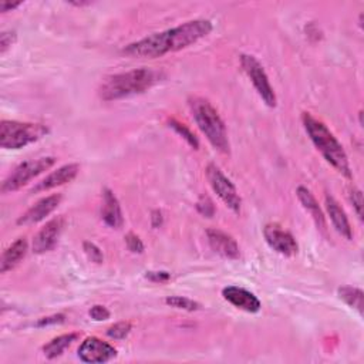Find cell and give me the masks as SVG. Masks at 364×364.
Listing matches in <instances>:
<instances>
[{
    "label": "cell",
    "instance_id": "cell-1",
    "mask_svg": "<svg viewBox=\"0 0 364 364\" xmlns=\"http://www.w3.org/2000/svg\"><path fill=\"white\" fill-rule=\"evenodd\" d=\"M209 20L195 19L164 31L153 33L139 41L125 46L122 53L132 59H158L195 44L212 31Z\"/></svg>",
    "mask_w": 364,
    "mask_h": 364
},
{
    "label": "cell",
    "instance_id": "cell-2",
    "mask_svg": "<svg viewBox=\"0 0 364 364\" xmlns=\"http://www.w3.org/2000/svg\"><path fill=\"white\" fill-rule=\"evenodd\" d=\"M164 77L165 76L162 71L148 67L113 74L102 81L99 87V96L104 102H114L143 94L158 84Z\"/></svg>",
    "mask_w": 364,
    "mask_h": 364
},
{
    "label": "cell",
    "instance_id": "cell-3",
    "mask_svg": "<svg viewBox=\"0 0 364 364\" xmlns=\"http://www.w3.org/2000/svg\"><path fill=\"white\" fill-rule=\"evenodd\" d=\"M303 127L309 135L310 141L317 148V151L323 155V158L342 175L351 178V168L349 157L335 136V134L328 128L325 122L314 118L310 113L302 114Z\"/></svg>",
    "mask_w": 364,
    "mask_h": 364
},
{
    "label": "cell",
    "instance_id": "cell-4",
    "mask_svg": "<svg viewBox=\"0 0 364 364\" xmlns=\"http://www.w3.org/2000/svg\"><path fill=\"white\" fill-rule=\"evenodd\" d=\"M188 104L192 118L211 146L222 154H230L231 144L227 139L226 125L215 107L202 97H191Z\"/></svg>",
    "mask_w": 364,
    "mask_h": 364
},
{
    "label": "cell",
    "instance_id": "cell-5",
    "mask_svg": "<svg viewBox=\"0 0 364 364\" xmlns=\"http://www.w3.org/2000/svg\"><path fill=\"white\" fill-rule=\"evenodd\" d=\"M48 134L49 128L43 124L5 120L0 124V147L5 150H20L37 143Z\"/></svg>",
    "mask_w": 364,
    "mask_h": 364
},
{
    "label": "cell",
    "instance_id": "cell-6",
    "mask_svg": "<svg viewBox=\"0 0 364 364\" xmlns=\"http://www.w3.org/2000/svg\"><path fill=\"white\" fill-rule=\"evenodd\" d=\"M56 164L55 157H43L37 160L24 161L20 165H18L13 172L4 181L2 184V192H16L24 186H27L31 179L38 176L40 174L50 169Z\"/></svg>",
    "mask_w": 364,
    "mask_h": 364
},
{
    "label": "cell",
    "instance_id": "cell-7",
    "mask_svg": "<svg viewBox=\"0 0 364 364\" xmlns=\"http://www.w3.org/2000/svg\"><path fill=\"white\" fill-rule=\"evenodd\" d=\"M241 66H242L244 71L246 73V76L249 77V80L252 81L256 93L259 94L262 102L270 108L276 107L275 90H273V87L269 81V77H267L263 66L260 64V62L252 55H242Z\"/></svg>",
    "mask_w": 364,
    "mask_h": 364
},
{
    "label": "cell",
    "instance_id": "cell-8",
    "mask_svg": "<svg viewBox=\"0 0 364 364\" xmlns=\"http://www.w3.org/2000/svg\"><path fill=\"white\" fill-rule=\"evenodd\" d=\"M205 174L211 188L222 200V202L232 212L239 214L242 208V200L237 187L232 184V181L227 178L220 171V168L216 167L215 164H209L205 169Z\"/></svg>",
    "mask_w": 364,
    "mask_h": 364
},
{
    "label": "cell",
    "instance_id": "cell-9",
    "mask_svg": "<svg viewBox=\"0 0 364 364\" xmlns=\"http://www.w3.org/2000/svg\"><path fill=\"white\" fill-rule=\"evenodd\" d=\"M263 237L266 244L279 255L290 258L299 252V245L293 235L278 223H267L263 227Z\"/></svg>",
    "mask_w": 364,
    "mask_h": 364
},
{
    "label": "cell",
    "instance_id": "cell-10",
    "mask_svg": "<svg viewBox=\"0 0 364 364\" xmlns=\"http://www.w3.org/2000/svg\"><path fill=\"white\" fill-rule=\"evenodd\" d=\"M117 357V349L99 337H87L78 347V358L84 363L103 364Z\"/></svg>",
    "mask_w": 364,
    "mask_h": 364
},
{
    "label": "cell",
    "instance_id": "cell-11",
    "mask_svg": "<svg viewBox=\"0 0 364 364\" xmlns=\"http://www.w3.org/2000/svg\"><path fill=\"white\" fill-rule=\"evenodd\" d=\"M64 227V218L57 216L46 223L33 239V252L37 255L50 252L59 242L60 234Z\"/></svg>",
    "mask_w": 364,
    "mask_h": 364
},
{
    "label": "cell",
    "instance_id": "cell-12",
    "mask_svg": "<svg viewBox=\"0 0 364 364\" xmlns=\"http://www.w3.org/2000/svg\"><path fill=\"white\" fill-rule=\"evenodd\" d=\"M80 172V165L78 164H66L63 167H60L59 169L53 171L52 174H49L44 179H41L40 182L31 188V194H38V192H44L49 191L53 188H57L60 186L69 184V182L74 181L76 176Z\"/></svg>",
    "mask_w": 364,
    "mask_h": 364
},
{
    "label": "cell",
    "instance_id": "cell-13",
    "mask_svg": "<svg viewBox=\"0 0 364 364\" xmlns=\"http://www.w3.org/2000/svg\"><path fill=\"white\" fill-rule=\"evenodd\" d=\"M62 198L63 197L60 194H53V195H49V197H46V198L37 201L31 208H29L18 219V225L27 226V225H34V223L41 222L43 219L48 218L52 212L56 211V208L62 202Z\"/></svg>",
    "mask_w": 364,
    "mask_h": 364
},
{
    "label": "cell",
    "instance_id": "cell-14",
    "mask_svg": "<svg viewBox=\"0 0 364 364\" xmlns=\"http://www.w3.org/2000/svg\"><path fill=\"white\" fill-rule=\"evenodd\" d=\"M206 238L209 246L215 253L226 259H232V260L239 259L241 256L239 245L230 234L216 230V227H211V230L206 231Z\"/></svg>",
    "mask_w": 364,
    "mask_h": 364
},
{
    "label": "cell",
    "instance_id": "cell-15",
    "mask_svg": "<svg viewBox=\"0 0 364 364\" xmlns=\"http://www.w3.org/2000/svg\"><path fill=\"white\" fill-rule=\"evenodd\" d=\"M222 296L225 300L234 304L235 307L248 312V313H258L262 307L260 300L249 290L239 288V286H227L222 290Z\"/></svg>",
    "mask_w": 364,
    "mask_h": 364
},
{
    "label": "cell",
    "instance_id": "cell-16",
    "mask_svg": "<svg viewBox=\"0 0 364 364\" xmlns=\"http://www.w3.org/2000/svg\"><path fill=\"white\" fill-rule=\"evenodd\" d=\"M325 205H326V211L328 215L335 226V230L347 241L353 239V231H351V225L349 222V218L344 212V209L340 206V204L332 197V195H326L325 198Z\"/></svg>",
    "mask_w": 364,
    "mask_h": 364
},
{
    "label": "cell",
    "instance_id": "cell-17",
    "mask_svg": "<svg viewBox=\"0 0 364 364\" xmlns=\"http://www.w3.org/2000/svg\"><path fill=\"white\" fill-rule=\"evenodd\" d=\"M102 219L104 223L114 230H120L124 223L122 211L120 202L114 192L108 188L103 190V206H102Z\"/></svg>",
    "mask_w": 364,
    "mask_h": 364
},
{
    "label": "cell",
    "instance_id": "cell-18",
    "mask_svg": "<svg viewBox=\"0 0 364 364\" xmlns=\"http://www.w3.org/2000/svg\"><path fill=\"white\" fill-rule=\"evenodd\" d=\"M29 249V244L26 238H19L15 241L2 255V260H0V272L8 273L9 270L15 269L26 256Z\"/></svg>",
    "mask_w": 364,
    "mask_h": 364
},
{
    "label": "cell",
    "instance_id": "cell-19",
    "mask_svg": "<svg viewBox=\"0 0 364 364\" xmlns=\"http://www.w3.org/2000/svg\"><path fill=\"white\" fill-rule=\"evenodd\" d=\"M298 198L300 201V204L303 205V208L310 214V216L314 219L317 227H325L326 222H325V215L318 206V202L316 201V198L313 197V194L310 192V190H307L306 187H299L298 191Z\"/></svg>",
    "mask_w": 364,
    "mask_h": 364
},
{
    "label": "cell",
    "instance_id": "cell-20",
    "mask_svg": "<svg viewBox=\"0 0 364 364\" xmlns=\"http://www.w3.org/2000/svg\"><path fill=\"white\" fill-rule=\"evenodd\" d=\"M80 336L77 333H69V335H62L59 337H55L53 340H50L48 344L43 346V354L46 356V358L53 360L60 357L66 349H69Z\"/></svg>",
    "mask_w": 364,
    "mask_h": 364
},
{
    "label": "cell",
    "instance_id": "cell-21",
    "mask_svg": "<svg viewBox=\"0 0 364 364\" xmlns=\"http://www.w3.org/2000/svg\"><path fill=\"white\" fill-rule=\"evenodd\" d=\"M339 298L351 309L357 310L358 314H363V299H364V293L361 289L358 288H353V286H343L339 289Z\"/></svg>",
    "mask_w": 364,
    "mask_h": 364
},
{
    "label": "cell",
    "instance_id": "cell-22",
    "mask_svg": "<svg viewBox=\"0 0 364 364\" xmlns=\"http://www.w3.org/2000/svg\"><path fill=\"white\" fill-rule=\"evenodd\" d=\"M168 125H169L178 135H181L182 139H184V140L188 143L190 147H192L194 150H198V148H200V141H198V139H197V136L194 135V132H192L187 125L181 124V122L176 121L175 118H169V120H168Z\"/></svg>",
    "mask_w": 364,
    "mask_h": 364
},
{
    "label": "cell",
    "instance_id": "cell-23",
    "mask_svg": "<svg viewBox=\"0 0 364 364\" xmlns=\"http://www.w3.org/2000/svg\"><path fill=\"white\" fill-rule=\"evenodd\" d=\"M165 303L171 307L187 310V312H194L201 307V304L198 302L188 299V298H182V296H169L165 299Z\"/></svg>",
    "mask_w": 364,
    "mask_h": 364
},
{
    "label": "cell",
    "instance_id": "cell-24",
    "mask_svg": "<svg viewBox=\"0 0 364 364\" xmlns=\"http://www.w3.org/2000/svg\"><path fill=\"white\" fill-rule=\"evenodd\" d=\"M131 323L130 322H118L107 329V336L114 340H122L131 333Z\"/></svg>",
    "mask_w": 364,
    "mask_h": 364
},
{
    "label": "cell",
    "instance_id": "cell-25",
    "mask_svg": "<svg viewBox=\"0 0 364 364\" xmlns=\"http://www.w3.org/2000/svg\"><path fill=\"white\" fill-rule=\"evenodd\" d=\"M83 249H84L87 258H88L91 262H94V263H97V265H100V263L104 262V255H103L102 249H100L96 244L87 242V241H85V242L83 244Z\"/></svg>",
    "mask_w": 364,
    "mask_h": 364
},
{
    "label": "cell",
    "instance_id": "cell-26",
    "mask_svg": "<svg viewBox=\"0 0 364 364\" xmlns=\"http://www.w3.org/2000/svg\"><path fill=\"white\" fill-rule=\"evenodd\" d=\"M197 211L206 218H212L215 215V205L208 197L202 195L197 202Z\"/></svg>",
    "mask_w": 364,
    "mask_h": 364
},
{
    "label": "cell",
    "instance_id": "cell-27",
    "mask_svg": "<svg viewBox=\"0 0 364 364\" xmlns=\"http://www.w3.org/2000/svg\"><path fill=\"white\" fill-rule=\"evenodd\" d=\"M125 244H127V248L132 253H143L144 252V244L140 239V237H136L135 234H128L125 237Z\"/></svg>",
    "mask_w": 364,
    "mask_h": 364
},
{
    "label": "cell",
    "instance_id": "cell-28",
    "mask_svg": "<svg viewBox=\"0 0 364 364\" xmlns=\"http://www.w3.org/2000/svg\"><path fill=\"white\" fill-rule=\"evenodd\" d=\"M88 314L96 322H103V321H107V318H110V312L102 304H96V306L91 307Z\"/></svg>",
    "mask_w": 364,
    "mask_h": 364
},
{
    "label": "cell",
    "instance_id": "cell-29",
    "mask_svg": "<svg viewBox=\"0 0 364 364\" xmlns=\"http://www.w3.org/2000/svg\"><path fill=\"white\" fill-rule=\"evenodd\" d=\"M350 201L353 204V208L358 216V219H363V194L360 190L353 188L350 192Z\"/></svg>",
    "mask_w": 364,
    "mask_h": 364
},
{
    "label": "cell",
    "instance_id": "cell-30",
    "mask_svg": "<svg viewBox=\"0 0 364 364\" xmlns=\"http://www.w3.org/2000/svg\"><path fill=\"white\" fill-rule=\"evenodd\" d=\"M66 322L64 314H53L48 317H41L40 321L36 323L37 328H44V326H53V325H62Z\"/></svg>",
    "mask_w": 364,
    "mask_h": 364
},
{
    "label": "cell",
    "instance_id": "cell-31",
    "mask_svg": "<svg viewBox=\"0 0 364 364\" xmlns=\"http://www.w3.org/2000/svg\"><path fill=\"white\" fill-rule=\"evenodd\" d=\"M16 41V33L15 31H4L0 34V53L5 55L12 44Z\"/></svg>",
    "mask_w": 364,
    "mask_h": 364
},
{
    "label": "cell",
    "instance_id": "cell-32",
    "mask_svg": "<svg viewBox=\"0 0 364 364\" xmlns=\"http://www.w3.org/2000/svg\"><path fill=\"white\" fill-rule=\"evenodd\" d=\"M147 279H150L151 282H157V284H164V282H168L171 279V275L168 272H164V270H158V272H147L146 275Z\"/></svg>",
    "mask_w": 364,
    "mask_h": 364
},
{
    "label": "cell",
    "instance_id": "cell-33",
    "mask_svg": "<svg viewBox=\"0 0 364 364\" xmlns=\"http://www.w3.org/2000/svg\"><path fill=\"white\" fill-rule=\"evenodd\" d=\"M22 5H23L22 2H0V12L6 13V12H10V10L18 9V8L22 6Z\"/></svg>",
    "mask_w": 364,
    "mask_h": 364
},
{
    "label": "cell",
    "instance_id": "cell-34",
    "mask_svg": "<svg viewBox=\"0 0 364 364\" xmlns=\"http://www.w3.org/2000/svg\"><path fill=\"white\" fill-rule=\"evenodd\" d=\"M164 222V216H162V212L161 211H153L151 214V223H153V227H160Z\"/></svg>",
    "mask_w": 364,
    "mask_h": 364
},
{
    "label": "cell",
    "instance_id": "cell-35",
    "mask_svg": "<svg viewBox=\"0 0 364 364\" xmlns=\"http://www.w3.org/2000/svg\"><path fill=\"white\" fill-rule=\"evenodd\" d=\"M70 5H74V6H88V5H91L90 2H73V0H71V2H69Z\"/></svg>",
    "mask_w": 364,
    "mask_h": 364
}]
</instances>
